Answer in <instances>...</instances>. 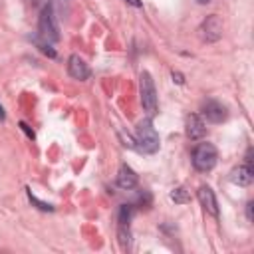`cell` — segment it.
<instances>
[{
    "label": "cell",
    "mask_w": 254,
    "mask_h": 254,
    "mask_svg": "<svg viewBox=\"0 0 254 254\" xmlns=\"http://www.w3.org/2000/svg\"><path fill=\"white\" fill-rule=\"evenodd\" d=\"M38 38L48 42V44H54L58 42L62 36H60V26H58V18H56V12H54V4H46L42 6L40 10V18H38Z\"/></svg>",
    "instance_id": "1"
},
{
    "label": "cell",
    "mask_w": 254,
    "mask_h": 254,
    "mask_svg": "<svg viewBox=\"0 0 254 254\" xmlns=\"http://www.w3.org/2000/svg\"><path fill=\"white\" fill-rule=\"evenodd\" d=\"M159 135L151 123V119H145L137 125V139H135V149L141 151V153H147V155H153L159 151Z\"/></svg>",
    "instance_id": "2"
},
{
    "label": "cell",
    "mask_w": 254,
    "mask_h": 254,
    "mask_svg": "<svg viewBox=\"0 0 254 254\" xmlns=\"http://www.w3.org/2000/svg\"><path fill=\"white\" fill-rule=\"evenodd\" d=\"M218 161V151L212 143H198L192 151V167L200 173L212 171Z\"/></svg>",
    "instance_id": "3"
},
{
    "label": "cell",
    "mask_w": 254,
    "mask_h": 254,
    "mask_svg": "<svg viewBox=\"0 0 254 254\" xmlns=\"http://www.w3.org/2000/svg\"><path fill=\"white\" fill-rule=\"evenodd\" d=\"M139 95H141V105L147 111V115L157 113V91H155V81L149 71H141L139 75Z\"/></svg>",
    "instance_id": "4"
},
{
    "label": "cell",
    "mask_w": 254,
    "mask_h": 254,
    "mask_svg": "<svg viewBox=\"0 0 254 254\" xmlns=\"http://www.w3.org/2000/svg\"><path fill=\"white\" fill-rule=\"evenodd\" d=\"M200 36H202V40H206V42H216V40H220V36H222V20H220L216 14L206 16V20H204L202 26H200Z\"/></svg>",
    "instance_id": "5"
},
{
    "label": "cell",
    "mask_w": 254,
    "mask_h": 254,
    "mask_svg": "<svg viewBox=\"0 0 254 254\" xmlns=\"http://www.w3.org/2000/svg\"><path fill=\"white\" fill-rule=\"evenodd\" d=\"M202 115L210 121V123H222L228 115L226 107L220 103V101H214V99H208L202 103Z\"/></svg>",
    "instance_id": "6"
},
{
    "label": "cell",
    "mask_w": 254,
    "mask_h": 254,
    "mask_svg": "<svg viewBox=\"0 0 254 254\" xmlns=\"http://www.w3.org/2000/svg\"><path fill=\"white\" fill-rule=\"evenodd\" d=\"M67 73H69L73 79L83 81V79L89 77V67H87V64H85L77 54H73V56H69V60H67Z\"/></svg>",
    "instance_id": "7"
},
{
    "label": "cell",
    "mask_w": 254,
    "mask_h": 254,
    "mask_svg": "<svg viewBox=\"0 0 254 254\" xmlns=\"http://www.w3.org/2000/svg\"><path fill=\"white\" fill-rule=\"evenodd\" d=\"M196 196H198V200H200L202 208H204L208 214L218 216V202H216V196H214V192H212V189H210V187L202 185V187L198 189Z\"/></svg>",
    "instance_id": "8"
},
{
    "label": "cell",
    "mask_w": 254,
    "mask_h": 254,
    "mask_svg": "<svg viewBox=\"0 0 254 254\" xmlns=\"http://www.w3.org/2000/svg\"><path fill=\"white\" fill-rule=\"evenodd\" d=\"M204 135H206V125H204V121H202L196 113H190V115L187 117V137L192 139V141H196V139H202Z\"/></svg>",
    "instance_id": "9"
},
{
    "label": "cell",
    "mask_w": 254,
    "mask_h": 254,
    "mask_svg": "<svg viewBox=\"0 0 254 254\" xmlns=\"http://www.w3.org/2000/svg\"><path fill=\"white\" fill-rule=\"evenodd\" d=\"M252 179H254V169H252V165H246V163L238 165L230 173V181L234 185H238V187H248L252 183Z\"/></svg>",
    "instance_id": "10"
},
{
    "label": "cell",
    "mask_w": 254,
    "mask_h": 254,
    "mask_svg": "<svg viewBox=\"0 0 254 254\" xmlns=\"http://www.w3.org/2000/svg\"><path fill=\"white\" fill-rule=\"evenodd\" d=\"M137 183H139V179H137L135 171L129 165H121L119 173H117V187H121L125 190H131V189L137 187Z\"/></svg>",
    "instance_id": "11"
},
{
    "label": "cell",
    "mask_w": 254,
    "mask_h": 254,
    "mask_svg": "<svg viewBox=\"0 0 254 254\" xmlns=\"http://www.w3.org/2000/svg\"><path fill=\"white\" fill-rule=\"evenodd\" d=\"M133 212H135V206H133V204H121L119 216H117L119 224H121V226H129V222H131V218H133Z\"/></svg>",
    "instance_id": "12"
},
{
    "label": "cell",
    "mask_w": 254,
    "mask_h": 254,
    "mask_svg": "<svg viewBox=\"0 0 254 254\" xmlns=\"http://www.w3.org/2000/svg\"><path fill=\"white\" fill-rule=\"evenodd\" d=\"M171 200H175L179 204H185V202H189V192L183 187H177V189L171 190Z\"/></svg>",
    "instance_id": "13"
},
{
    "label": "cell",
    "mask_w": 254,
    "mask_h": 254,
    "mask_svg": "<svg viewBox=\"0 0 254 254\" xmlns=\"http://www.w3.org/2000/svg\"><path fill=\"white\" fill-rule=\"evenodd\" d=\"M34 42L38 44V48H40V50H42L46 56H50V58H56V50H54V48H50V44H48V42L40 40L38 36H34Z\"/></svg>",
    "instance_id": "14"
},
{
    "label": "cell",
    "mask_w": 254,
    "mask_h": 254,
    "mask_svg": "<svg viewBox=\"0 0 254 254\" xmlns=\"http://www.w3.org/2000/svg\"><path fill=\"white\" fill-rule=\"evenodd\" d=\"M117 236H119V244H121L123 248H127V246H129V226H121V224H119Z\"/></svg>",
    "instance_id": "15"
},
{
    "label": "cell",
    "mask_w": 254,
    "mask_h": 254,
    "mask_svg": "<svg viewBox=\"0 0 254 254\" xmlns=\"http://www.w3.org/2000/svg\"><path fill=\"white\" fill-rule=\"evenodd\" d=\"M28 196H30V200H32V202H34V204H36V206H38L40 210H50V212L54 210V206H52V204H48V202H42V200H38V198H36V196L32 194V190H30V189H28Z\"/></svg>",
    "instance_id": "16"
},
{
    "label": "cell",
    "mask_w": 254,
    "mask_h": 254,
    "mask_svg": "<svg viewBox=\"0 0 254 254\" xmlns=\"http://www.w3.org/2000/svg\"><path fill=\"white\" fill-rule=\"evenodd\" d=\"M56 2H60V4L64 6L67 0H34V4H40V6H46V4H54V8H56Z\"/></svg>",
    "instance_id": "17"
},
{
    "label": "cell",
    "mask_w": 254,
    "mask_h": 254,
    "mask_svg": "<svg viewBox=\"0 0 254 254\" xmlns=\"http://www.w3.org/2000/svg\"><path fill=\"white\" fill-rule=\"evenodd\" d=\"M20 127H22V131H24V133H26V135H28L30 139H34V131H32V129H30V127H28V125H26L24 121L20 123Z\"/></svg>",
    "instance_id": "18"
},
{
    "label": "cell",
    "mask_w": 254,
    "mask_h": 254,
    "mask_svg": "<svg viewBox=\"0 0 254 254\" xmlns=\"http://www.w3.org/2000/svg\"><path fill=\"white\" fill-rule=\"evenodd\" d=\"M173 81H177V83H185V79H183V75H181L179 71H173Z\"/></svg>",
    "instance_id": "19"
},
{
    "label": "cell",
    "mask_w": 254,
    "mask_h": 254,
    "mask_svg": "<svg viewBox=\"0 0 254 254\" xmlns=\"http://www.w3.org/2000/svg\"><path fill=\"white\" fill-rule=\"evenodd\" d=\"M252 206H254L252 202L246 204V216H248V220H252Z\"/></svg>",
    "instance_id": "20"
},
{
    "label": "cell",
    "mask_w": 254,
    "mask_h": 254,
    "mask_svg": "<svg viewBox=\"0 0 254 254\" xmlns=\"http://www.w3.org/2000/svg\"><path fill=\"white\" fill-rule=\"evenodd\" d=\"M125 2H127V4H131V6H135V8H139V6L143 4L141 0H125Z\"/></svg>",
    "instance_id": "21"
},
{
    "label": "cell",
    "mask_w": 254,
    "mask_h": 254,
    "mask_svg": "<svg viewBox=\"0 0 254 254\" xmlns=\"http://www.w3.org/2000/svg\"><path fill=\"white\" fill-rule=\"evenodd\" d=\"M6 119V113H4V109H2V105H0V121H4Z\"/></svg>",
    "instance_id": "22"
},
{
    "label": "cell",
    "mask_w": 254,
    "mask_h": 254,
    "mask_svg": "<svg viewBox=\"0 0 254 254\" xmlns=\"http://www.w3.org/2000/svg\"><path fill=\"white\" fill-rule=\"evenodd\" d=\"M196 2H198V4H208L210 0H196Z\"/></svg>",
    "instance_id": "23"
}]
</instances>
